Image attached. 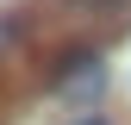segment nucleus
Wrapping results in <instances>:
<instances>
[{
    "instance_id": "obj_1",
    "label": "nucleus",
    "mask_w": 131,
    "mask_h": 125,
    "mask_svg": "<svg viewBox=\"0 0 131 125\" xmlns=\"http://www.w3.org/2000/svg\"><path fill=\"white\" fill-rule=\"evenodd\" d=\"M100 81H106V62L94 56V50H69V56L50 69V88H56V94H94Z\"/></svg>"
},
{
    "instance_id": "obj_2",
    "label": "nucleus",
    "mask_w": 131,
    "mask_h": 125,
    "mask_svg": "<svg viewBox=\"0 0 131 125\" xmlns=\"http://www.w3.org/2000/svg\"><path fill=\"white\" fill-rule=\"evenodd\" d=\"M75 125H112V119H100V113H88V119H75Z\"/></svg>"
}]
</instances>
